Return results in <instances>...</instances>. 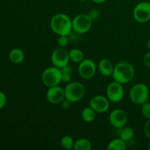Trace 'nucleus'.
<instances>
[{
	"label": "nucleus",
	"instance_id": "f257e3e1",
	"mask_svg": "<svg viewBox=\"0 0 150 150\" xmlns=\"http://www.w3.org/2000/svg\"><path fill=\"white\" fill-rule=\"evenodd\" d=\"M134 67L128 62H120L114 66L112 74V78L114 81L125 84L131 81L134 78Z\"/></svg>",
	"mask_w": 150,
	"mask_h": 150
},
{
	"label": "nucleus",
	"instance_id": "f03ea898",
	"mask_svg": "<svg viewBox=\"0 0 150 150\" xmlns=\"http://www.w3.org/2000/svg\"><path fill=\"white\" fill-rule=\"evenodd\" d=\"M50 25L53 32L59 36H69L73 30L72 20L64 13L54 15L51 18Z\"/></svg>",
	"mask_w": 150,
	"mask_h": 150
},
{
	"label": "nucleus",
	"instance_id": "7ed1b4c3",
	"mask_svg": "<svg viewBox=\"0 0 150 150\" xmlns=\"http://www.w3.org/2000/svg\"><path fill=\"white\" fill-rule=\"evenodd\" d=\"M130 100L136 105H143L147 102L149 96V90L146 84L136 83L130 90Z\"/></svg>",
	"mask_w": 150,
	"mask_h": 150
},
{
	"label": "nucleus",
	"instance_id": "20e7f679",
	"mask_svg": "<svg viewBox=\"0 0 150 150\" xmlns=\"http://www.w3.org/2000/svg\"><path fill=\"white\" fill-rule=\"evenodd\" d=\"M64 89L65 98L70 103L81 100L85 95V87L80 82H69Z\"/></svg>",
	"mask_w": 150,
	"mask_h": 150
},
{
	"label": "nucleus",
	"instance_id": "39448f33",
	"mask_svg": "<svg viewBox=\"0 0 150 150\" xmlns=\"http://www.w3.org/2000/svg\"><path fill=\"white\" fill-rule=\"evenodd\" d=\"M42 81L47 87L57 86L62 81V73L60 68L53 66L45 69L42 74Z\"/></svg>",
	"mask_w": 150,
	"mask_h": 150
},
{
	"label": "nucleus",
	"instance_id": "423d86ee",
	"mask_svg": "<svg viewBox=\"0 0 150 150\" xmlns=\"http://www.w3.org/2000/svg\"><path fill=\"white\" fill-rule=\"evenodd\" d=\"M73 30L76 33L84 34L89 32L92 25V19L89 15H78L72 20Z\"/></svg>",
	"mask_w": 150,
	"mask_h": 150
},
{
	"label": "nucleus",
	"instance_id": "0eeeda50",
	"mask_svg": "<svg viewBox=\"0 0 150 150\" xmlns=\"http://www.w3.org/2000/svg\"><path fill=\"white\" fill-rule=\"evenodd\" d=\"M106 96L111 102H120L124 97V89L122 84L114 81L110 83L106 88Z\"/></svg>",
	"mask_w": 150,
	"mask_h": 150
},
{
	"label": "nucleus",
	"instance_id": "6e6552de",
	"mask_svg": "<svg viewBox=\"0 0 150 150\" xmlns=\"http://www.w3.org/2000/svg\"><path fill=\"white\" fill-rule=\"evenodd\" d=\"M133 17L139 23H146L150 20V3L142 1L139 3L133 10Z\"/></svg>",
	"mask_w": 150,
	"mask_h": 150
},
{
	"label": "nucleus",
	"instance_id": "1a4fd4ad",
	"mask_svg": "<svg viewBox=\"0 0 150 150\" xmlns=\"http://www.w3.org/2000/svg\"><path fill=\"white\" fill-rule=\"evenodd\" d=\"M69 61V51L64 49V48H57L51 54V62L54 66L58 68L61 69L68 64Z\"/></svg>",
	"mask_w": 150,
	"mask_h": 150
},
{
	"label": "nucleus",
	"instance_id": "9d476101",
	"mask_svg": "<svg viewBox=\"0 0 150 150\" xmlns=\"http://www.w3.org/2000/svg\"><path fill=\"white\" fill-rule=\"evenodd\" d=\"M97 67L95 62L90 59H83L79 63V73L83 79H90L95 76Z\"/></svg>",
	"mask_w": 150,
	"mask_h": 150
},
{
	"label": "nucleus",
	"instance_id": "9b49d317",
	"mask_svg": "<svg viewBox=\"0 0 150 150\" xmlns=\"http://www.w3.org/2000/svg\"><path fill=\"white\" fill-rule=\"evenodd\" d=\"M108 120L111 125L115 128L121 129L127 122V115L123 110L120 108L114 110L109 114Z\"/></svg>",
	"mask_w": 150,
	"mask_h": 150
},
{
	"label": "nucleus",
	"instance_id": "f8f14e48",
	"mask_svg": "<svg viewBox=\"0 0 150 150\" xmlns=\"http://www.w3.org/2000/svg\"><path fill=\"white\" fill-rule=\"evenodd\" d=\"M47 100L51 103L57 105L61 104L65 99L64 89L59 86H54L48 88L46 93Z\"/></svg>",
	"mask_w": 150,
	"mask_h": 150
},
{
	"label": "nucleus",
	"instance_id": "ddd939ff",
	"mask_svg": "<svg viewBox=\"0 0 150 150\" xmlns=\"http://www.w3.org/2000/svg\"><path fill=\"white\" fill-rule=\"evenodd\" d=\"M89 106L96 113H104L109 108V100L103 95H96L91 98Z\"/></svg>",
	"mask_w": 150,
	"mask_h": 150
},
{
	"label": "nucleus",
	"instance_id": "4468645a",
	"mask_svg": "<svg viewBox=\"0 0 150 150\" xmlns=\"http://www.w3.org/2000/svg\"><path fill=\"white\" fill-rule=\"evenodd\" d=\"M114 67L111 61H110L108 59H103L98 63V69H99L100 73L105 77L112 76Z\"/></svg>",
	"mask_w": 150,
	"mask_h": 150
},
{
	"label": "nucleus",
	"instance_id": "2eb2a0df",
	"mask_svg": "<svg viewBox=\"0 0 150 150\" xmlns=\"http://www.w3.org/2000/svg\"><path fill=\"white\" fill-rule=\"evenodd\" d=\"M9 58L11 62L14 64H20L24 59L23 51L20 48H13L9 54Z\"/></svg>",
	"mask_w": 150,
	"mask_h": 150
},
{
	"label": "nucleus",
	"instance_id": "dca6fc26",
	"mask_svg": "<svg viewBox=\"0 0 150 150\" xmlns=\"http://www.w3.org/2000/svg\"><path fill=\"white\" fill-rule=\"evenodd\" d=\"M126 149H127L126 142L120 138L111 141L107 146L108 150H125Z\"/></svg>",
	"mask_w": 150,
	"mask_h": 150
},
{
	"label": "nucleus",
	"instance_id": "f3484780",
	"mask_svg": "<svg viewBox=\"0 0 150 150\" xmlns=\"http://www.w3.org/2000/svg\"><path fill=\"white\" fill-rule=\"evenodd\" d=\"M69 58L74 63H80L84 59V54L81 50L79 48H73L69 51Z\"/></svg>",
	"mask_w": 150,
	"mask_h": 150
},
{
	"label": "nucleus",
	"instance_id": "a211bd4d",
	"mask_svg": "<svg viewBox=\"0 0 150 150\" xmlns=\"http://www.w3.org/2000/svg\"><path fill=\"white\" fill-rule=\"evenodd\" d=\"M95 117H96V112L90 106L84 108L81 112V117L85 122H92L95 120Z\"/></svg>",
	"mask_w": 150,
	"mask_h": 150
},
{
	"label": "nucleus",
	"instance_id": "6ab92c4d",
	"mask_svg": "<svg viewBox=\"0 0 150 150\" xmlns=\"http://www.w3.org/2000/svg\"><path fill=\"white\" fill-rule=\"evenodd\" d=\"M73 149L75 150H90L92 144L86 139H79L74 142Z\"/></svg>",
	"mask_w": 150,
	"mask_h": 150
},
{
	"label": "nucleus",
	"instance_id": "aec40b11",
	"mask_svg": "<svg viewBox=\"0 0 150 150\" xmlns=\"http://www.w3.org/2000/svg\"><path fill=\"white\" fill-rule=\"evenodd\" d=\"M134 136V130L130 127H126L122 128L120 132V138L125 142H128L131 140Z\"/></svg>",
	"mask_w": 150,
	"mask_h": 150
},
{
	"label": "nucleus",
	"instance_id": "412c9836",
	"mask_svg": "<svg viewBox=\"0 0 150 150\" xmlns=\"http://www.w3.org/2000/svg\"><path fill=\"white\" fill-rule=\"evenodd\" d=\"M74 141L73 139L70 136H64L61 139V146H62L64 149H73V146H74Z\"/></svg>",
	"mask_w": 150,
	"mask_h": 150
},
{
	"label": "nucleus",
	"instance_id": "4be33fe9",
	"mask_svg": "<svg viewBox=\"0 0 150 150\" xmlns=\"http://www.w3.org/2000/svg\"><path fill=\"white\" fill-rule=\"evenodd\" d=\"M142 105V113L143 116L147 120H150V103L146 102Z\"/></svg>",
	"mask_w": 150,
	"mask_h": 150
},
{
	"label": "nucleus",
	"instance_id": "5701e85b",
	"mask_svg": "<svg viewBox=\"0 0 150 150\" xmlns=\"http://www.w3.org/2000/svg\"><path fill=\"white\" fill-rule=\"evenodd\" d=\"M68 36H66V35H60V36H59L57 43H58L59 48H65L67 44H68Z\"/></svg>",
	"mask_w": 150,
	"mask_h": 150
},
{
	"label": "nucleus",
	"instance_id": "b1692460",
	"mask_svg": "<svg viewBox=\"0 0 150 150\" xmlns=\"http://www.w3.org/2000/svg\"><path fill=\"white\" fill-rule=\"evenodd\" d=\"M7 103V97L4 92L0 91V110L4 107Z\"/></svg>",
	"mask_w": 150,
	"mask_h": 150
},
{
	"label": "nucleus",
	"instance_id": "393cba45",
	"mask_svg": "<svg viewBox=\"0 0 150 150\" xmlns=\"http://www.w3.org/2000/svg\"><path fill=\"white\" fill-rule=\"evenodd\" d=\"M144 132L145 136L150 139V120H148L145 123L144 127Z\"/></svg>",
	"mask_w": 150,
	"mask_h": 150
},
{
	"label": "nucleus",
	"instance_id": "a878e982",
	"mask_svg": "<svg viewBox=\"0 0 150 150\" xmlns=\"http://www.w3.org/2000/svg\"><path fill=\"white\" fill-rule=\"evenodd\" d=\"M143 61L146 67H150V51H148V52L145 54L144 57Z\"/></svg>",
	"mask_w": 150,
	"mask_h": 150
},
{
	"label": "nucleus",
	"instance_id": "bb28decb",
	"mask_svg": "<svg viewBox=\"0 0 150 150\" xmlns=\"http://www.w3.org/2000/svg\"><path fill=\"white\" fill-rule=\"evenodd\" d=\"M89 16H90V17L92 18V20H93V19L96 18L98 17V16H99V13H98V10H92V11L90 12V13H89Z\"/></svg>",
	"mask_w": 150,
	"mask_h": 150
},
{
	"label": "nucleus",
	"instance_id": "cd10ccee",
	"mask_svg": "<svg viewBox=\"0 0 150 150\" xmlns=\"http://www.w3.org/2000/svg\"><path fill=\"white\" fill-rule=\"evenodd\" d=\"M70 103H70L68 100H67L65 98V99H64V100L62 102L61 104H62V108H64V109H67V108H68L69 107H70Z\"/></svg>",
	"mask_w": 150,
	"mask_h": 150
},
{
	"label": "nucleus",
	"instance_id": "c85d7f7f",
	"mask_svg": "<svg viewBox=\"0 0 150 150\" xmlns=\"http://www.w3.org/2000/svg\"><path fill=\"white\" fill-rule=\"evenodd\" d=\"M92 1L96 4H103V3L105 2L107 0H92Z\"/></svg>",
	"mask_w": 150,
	"mask_h": 150
},
{
	"label": "nucleus",
	"instance_id": "c756f323",
	"mask_svg": "<svg viewBox=\"0 0 150 150\" xmlns=\"http://www.w3.org/2000/svg\"><path fill=\"white\" fill-rule=\"evenodd\" d=\"M146 46H147V48L150 51V39L147 41V43H146Z\"/></svg>",
	"mask_w": 150,
	"mask_h": 150
},
{
	"label": "nucleus",
	"instance_id": "7c9ffc66",
	"mask_svg": "<svg viewBox=\"0 0 150 150\" xmlns=\"http://www.w3.org/2000/svg\"><path fill=\"white\" fill-rule=\"evenodd\" d=\"M148 149L150 150V143L149 144V145H148Z\"/></svg>",
	"mask_w": 150,
	"mask_h": 150
},
{
	"label": "nucleus",
	"instance_id": "2f4dec72",
	"mask_svg": "<svg viewBox=\"0 0 150 150\" xmlns=\"http://www.w3.org/2000/svg\"><path fill=\"white\" fill-rule=\"evenodd\" d=\"M81 1H82V2H83V1H86V0H80Z\"/></svg>",
	"mask_w": 150,
	"mask_h": 150
}]
</instances>
